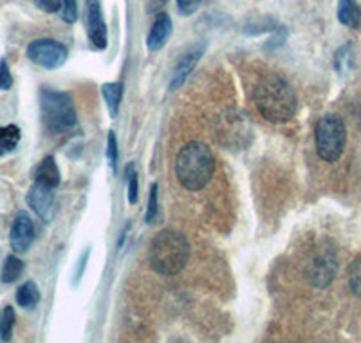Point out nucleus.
Segmentation results:
<instances>
[{
  "mask_svg": "<svg viewBox=\"0 0 361 343\" xmlns=\"http://www.w3.org/2000/svg\"><path fill=\"white\" fill-rule=\"evenodd\" d=\"M353 49H350V44L343 45L340 51L336 53V56H334V67H336L340 73H343L345 69H349L350 64H353Z\"/></svg>",
  "mask_w": 361,
  "mask_h": 343,
  "instance_id": "24",
  "label": "nucleus"
},
{
  "mask_svg": "<svg viewBox=\"0 0 361 343\" xmlns=\"http://www.w3.org/2000/svg\"><path fill=\"white\" fill-rule=\"evenodd\" d=\"M87 258H89V249H85L82 255V258H80V264H78V270L74 271V278H76V284L80 282V278H82L83 271H85V266H87Z\"/></svg>",
  "mask_w": 361,
  "mask_h": 343,
  "instance_id": "30",
  "label": "nucleus"
},
{
  "mask_svg": "<svg viewBox=\"0 0 361 343\" xmlns=\"http://www.w3.org/2000/svg\"><path fill=\"white\" fill-rule=\"evenodd\" d=\"M202 0H177V9H179L180 15H193V13L197 11L199 6H201Z\"/></svg>",
  "mask_w": 361,
  "mask_h": 343,
  "instance_id": "28",
  "label": "nucleus"
},
{
  "mask_svg": "<svg viewBox=\"0 0 361 343\" xmlns=\"http://www.w3.org/2000/svg\"><path fill=\"white\" fill-rule=\"evenodd\" d=\"M102 95H103V100H105V103H107L111 118H116L119 112V105H121V98H123V85H121L119 82L103 83Z\"/></svg>",
  "mask_w": 361,
  "mask_h": 343,
  "instance_id": "16",
  "label": "nucleus"
},
{
  "mask_svg": "<svg viewBox=\"0 0 361 343\" xmlns=\"http://www.w3.org/2000/svg\"><path fill=\"white\" fill-rule=\"evenodd\" d=\"M62 18L67 24H74L78 20V6L76 0H62Z\"/></svg>",
  "mask_w": 361,
  "mask_h": 343,
  "instance_id": "26",
  "label": "nucleus"
},
{
  "mask_svg": "<svg viewBox=\"0 0 361 343\" xmlns=\"http://www.w3.org/2000/svg\"><path fill=\"white\" fill-rule=\"evenodd\" d=\"M215 172V157L209 147L201 141L185 145L177 154L176 176L190 192H199L212 181Z\"/></svg>",
  "mask_w": 361,
  "mask_h": 343,
  "instance_id": "2",
  "label": "nucleus"
},
{
  "mask_svg": "<svg viewBox=\"0 0 361 343\" xmlns=\"http://www.w3.org/2000/svg\"><path fill=\"white\" fill-rule=\"evenodd\" d=\"M125 176H127L128 183V203L135 205L140 199V181H137V172H135L134 163H128L125 167Z\"/></svg>",
  "mask_w": 361,
  "mask_h": 343,
  "instance_id": "22",
  "label": "nucleus"
},
{
  "mask_svg": "<svg viewBox=\"0 0 361 343\" xmlns=\"http://www.w3.org/2000/svg\"><path fill=\"white\" fill-rule=\"evenodd\" d=\"M215 136L226 148H244L250 141L251 123L244 112L230 109L215 119Z\"/></svg>",
  "mask_w": 361,
  "mask_h": 343,
  "instance_id": "7",
  "label": "nucleus"
},
{
  "mask_svg": "<svg viewBox=\"0 0 361 343\" xmlns=\"http://www.w3.org/2000/svg\"><path fill=\"white\" fill-rule=\"evenodd\" d=\"M35 4L44 9L45 13H56L62 6V0H35Z\"/></svg>",
  "mask_w": 361,
  "mask_h": 343,
  "instance_id": "29",
  "label": "nucleus"
},
{
  "mask_svg": "<svg viewBox=\"0 0 361 343\" xmlns=\"http://www.w3.org/2000/svg\"><path fill=\"white\" fill-rule=\"evenodd\" d=\"M35 183L45 184V186H49V188H58L60 186V170H58V164L54 161L53 155H47L44 160L40 161L37 168H35Z\"/></svg>",
  "mask_w": 361,
  "mask_h": 343,
  "instance_id": "14",
  "label": "nucleus"
},
{
  "mask_svg": "<svg viewBox=\"0 0 361 343\" xmlns=\"http://www.w3.org/2000/svg\"><path fill=\"white\" fill-rule=\"evenodd\" d=\"M190 258V244L183 233L176 229H163L154 237L148 251V260L156 273L172 277L185 270Z\"/></svg>",
  "mask_w": 361,
  "mask_h": 343,
  "instance_id": "3",
  "label": "nucleus"
},
{
  "mask_svg": "<svg viewBox=\"0 0 361 343\" xmlns=\"http://www.w3.org/2000/svg\"><path fill=\"white\" fill-rule=\"evenodd\" d=\"M338 20L345 28L357 29L361 25V9L356 0H340L338 4Z\"/></svg>",
  "mask_w": 361,
  "mask_h": 343,
  "instance_id": "15",
  "label": "nucleus"
},
{
  "mask_svg": "<svg viewBox=\"0 0 361 343\" xmlns=\"http://www.w3.org/2000/svg\"><path fill=\"white\" fill-rule=\"evenodd\" d=\"M53 190L45 184L35 183L25 195L27 205L44 222H53L54 217L58 215V199Z\"/></svg>",
  "mask_w": 361,
  "mask_h": 343,
  "instance_id": "9",
  "label": "nucleus"
},
{
  "mask_svg": "<svg viewBox=\"0 0 361 343\" xmlns=\"http://www.w3.org/2000/svg\"><path fill=\"white\" fill-rule=\"evenodd\" d=\"M40 302V289L33 280L22 284L17 291V303L24 309H35Z\"/></svg>",
  "mask_w": 361,
  "mask_h": 343,
  "instance_id": "17",
  "label": "nucleus"
},
{
  "mask_svg": "<svg viewBox=\"0 0 361 343\" xmlns=\"http://www.w3.org/2000/svg\"><path fill=\"white\" fill-rule=\"evenodd\" d=\"M20 128L17 125H8L0 128V157L11 154L20 143Z\"/></svg>",
  "mask_w": 361,
  "mask_h": 343,
  "instance_id": "18",
  "label": "nucleus"
},
{
  "mask_svg": "<svg viewBox=\"0 0 361 343\" xmlns=\"http://www.w3.org/2000/svg\"><path fill=\"white\" fill-rule=\"evenodd\" d=\"M107 160H109V163H111L112 172L118 170L119 147H118V139H116L114 132H109V138H107Z\"/></svg>",
  "mask_w": 361,
  "mask_h": 343,
  "instance_id": "25",
  "label": "nucleus"
},
{
  "mask_svg": "<svg viewBox=\"0 0 361 343\" xmlns=\"http://www.w3.org/2000/svg\"><path fill=\"white\" fill-rule=\"evenodd\" d=\"M40 111L45 128L54 136L69 132L78 123V114H76L73 100H71L67 92H62V90L42 87Z\"/></svg>",
  "mask_w": 361,
  "mask_h": 343,
  "instance_id": "4",
  "label": "nucleus"
},
{
  "mask_svg": "<svg viewBox=\"0 0 361 343\" xmlns=\"http://www.w3.org/2000/svg\"><path fill=\"white\" fill-rule=\"evenodd\" d=\"M22 273H24V262H22L17 255H8L4 260V266H2V271H0V282H17Z\"/></svg>",
  "mask_w": 361,
  "mask_h": 343,
  "instance_id": "19",
  "label": "nucleus"
},
{
  "mask_svg": "<svg viewBox=\"0 0 361 343\" xmlns=\"http://www.w3.org/2000/svg\"><path fill=\"white\" fill-rule=\"evenodd\" d=\"M15 322H17V315L11 306L4 307L2 316H0V339L2 342H9L13 338V329H15Z\"/></svg>",
  "mask_w": 361,
  "mask_h": 343,
  "instance_id": "20",
  "label": "nucleus"
},
{
  "mask_svg": "<svg viewBox=\"0 0 361 343\" xmlns=\"http://www.w3.org/2000/svg\"><path fill=\"white\" fill-rule=\"evenodd\" d=\"M159 217V186L157 183H154L150 186V193H148V206H147V215H145V221L147 224H154Z\"/></svg>",
  "mask_w": 361,
  "mask_h": 343,
  "instance_id": "21",
  "label": "nucleus"
},
{
  "mask_svg": "<svg viewBox=\"0 0 361 343\" xmlns=\"http://www.w3.org/2000/svg\"><path fill=\"white\" fill-rule=\"evenodd\" d=\"M316 152L327 163H336L345 150L347 128L340 116L325 114L318 119L314 128Z\"/></svg>",
  "mask_w": 361,
  "mask_h": 343,
  "instance_id": "5",
  "label": "nucleus"
},
{
  "mask_svg": "<svg viewBox=\"0 0 361 343\" xmlns=\"http://www.w3.org/2000/svg\"><path fill=\"white\" fill-rule=\"evenodd\" d=\"M25 54L33 64L44 67V69H58L69 58V51L66 45L53 38H38V40L31 42Z\"/></svg>",
  "mask_w": 361,
  "mask_h": 343,
  "instance_id": "8",
  "label": "nucleus"
},
{
  "mask_svg": "<svg viewBox=\"0 0 361 343\" xmlns=\"http://www.w3.org/2000/svg\"><path fill=\"white\" fill-rule=\"evenodd\" d=\"M338 273V251L327 239L312 248L305 262V280L316 289H324L333 282Z\"/></svg>",
  "mask_w": 361,
  "mask_h": 343,
  "instance_id": "6",
  "label": "nucleus"
},
{
  "mask_svg": "<svg viewBox=\"0 0 361 343\" xmlns=\"http://www.w3.org/2000/svg\"><path fill=\"white\" fill-rule=\"evenodd\" d=\"M35 242V224L29 213L18 212L9 229V244L15 253H25Z\"/></svg>",
  "mask_w": 361,
  "mask_h": 343,
  "instance_id": "10",
  "label": "nucleus"
},
{
  "mask_svg": "<svg viewBox=\"0 0 361 343\" xmlns=\"http://www.w3.org/2000/svg\"><path fill=\"white\" fill-rule=\"evenodd\" d=\"M360 119H361V114H360Z\"/></svg>",
  "mask_w": 361,
  "mask_h": 343,
  "instance_id": "32",
  "label": "nucleus"
},
{
  "mask_svg": "<svg viewBox=\"0 0 361 343\" xmlns=\"http://www.w3.org/2000/svg\"><path fill=\"white\" fill-rule=\"evenodd\" d=\"M349 286L350 291L356 294L357 299H361V257L353 262V266L349 270Z\"/></svg>",
  "mask_w": 361,
  "mask_h": 343,
  "instance_id": "23",
  "label": "nucleus"
},
{
  "mask_svg": "<svg viewBox=\"0 0 361 343\" xmlns=\"http://www.w3.org/2000/svg\"><path fill=\"white\" fill-rule=\"evenodd\" d=\"M13 87V76L9 71L8 61L2 58L0 60V90H9Z\"/></svg>",
  "mask_w": 361,
  "mask_h": 343,
  "instance_id": "27",
  "label": "nucleus"
},
{
  "mask_svg": "<svg viewBox=\"0 0 361 343\" xmlns=\"http://www.w3.org/2000/svg\"><path fill=\"white\" fill-rule=\"evenodd\" d=\"M166 2H169V0H148V13H150V15H157V13L163 11Z\"/></svg>",
  "mask_w": 361,
  "mask_h": 343,
  "instance_id": "31",
  "label": "nucleus"
},
{
  "mask_svg": "<svg viewBox=\"0 0 361 343\" xmlns=\"http://www.w3.org/2000/svg\"><path fill=\"white\" fill-rule=\"evenodd\" d=\"M253 100L260 116L271 123H288L298 105L293 87L279 74L260 78L253 89Z\"/></svg>",
  "mask_w": 361,
  "mask_h": 343,
  "instance_id": "1",
  "label": "nucleus"
},
{
  "mask_svg": "<svg viewBox=\"0 0 361 343\" xmlns=\"http://www.w3.org/2000/svg\"><path fill=\"white\" fill-rule=\"evenodd\" d=\"M87 24H89V40L96 49L107 47V25L103 20L102 6L98 0H87Z\"/></svg>",
  "mask_w": 361,
  "mask_h": 343,
  "instance_id": "12",
  "label": "nucleus"
},
{
  "mask_svg": "<svg viewBox=\"0 0 361 343\" xmlns=\"http://www.w3.org/2000/svg\"><path fill=\"white\" fill-rule=\"evenodd\" d=\"M204 51H206L204 42H197V44L190 45L188 49L180 54L176 67H173L172 78H170V90L179 89V87L186 82V78H188L190 74H192V71L195 69V66H197L199 60L202 58Z\"/></svg>",
  "mask_w": 361,
  "mask_h": 343,
  "instance_id": "11",
  "label": "nucleus"
},
{
  "mask_svg": "<svg viewBox=\"0 0 361 343\" xmlns=\"http://www.w3.org/2000/svg\"><path fill=\"white\" fill-rule=\"evenodd\" d=\"M170 35H172V20L166 13H157L156 18H154V24L148 31V37H147V47L148 51H156L163 49V45L169 42Z\"/></svg>",
  "mask_w": 361,
  "mask_h": 343,
  "instance_id": "13",
  "label": "nucleus"
}]
</instances>
